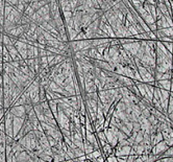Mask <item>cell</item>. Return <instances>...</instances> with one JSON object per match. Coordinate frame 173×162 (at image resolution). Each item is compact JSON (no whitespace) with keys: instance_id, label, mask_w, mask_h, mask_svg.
<instances>
[{"instance_id":"obj_1","label":"cell","mask_w":173,"mask_h":162,"mask_svg":"<svg viewBox=\"0 0 173 162\" xmlns=\"http://www.w3.org/2000/svg\"><path fill=\"white\" fill-rule=\"evenodd\" d=\"M14 46L16 47L17 50H18V52L21 56V58H22L23 60H26L27 59V44L26 43L17 40L15 44H14Z\"/></svg>"},{"instance_id":"obj_2","label":"cell","mask_w":173,"mask_h":162,"mask_svg":"<svg viewBox=\"0 0 173 162\" xmlns=\"http://www.w3.org/2000/svg\"><path fill=\"white\" fill-rule=\"evenodd\" d=\"M7 49V51H9V56H11V58L13 59V61H20V60H23L22 58H21V56L19 54L18 50L16 49V47L14 46V45H7V46H5Z\"/></svg>"},{"instance_id":"obj_3","label":"cell","mask_w":173,"mask_h":162,"mask_svg":"<svg viewBox=\"0 0 173 162\" xmlns=\"http://www.w3.org/2000/svg\"><path fill=\"white\" fill-rule=\"evenodd\" d=\"M166 150H168V145H167L166 141H160L154 145V147L152 149V153L153 155H159L160 153L166 151Z\"/></svg>"},{"instance_id":"obj_4","label":"cell","mask_w":173,"mask_h":162,"mask_svg":"<svg viewBox=\"0 0 173 162\" xmlns=\"http://www.w3.org/2000/svg\"><path fill=\"white\" fill-rule=\"evenodd\" d=\"M2 60H3V63H11L13 61V59L11 58L9 51H7L6 47L4 45H3V48H2Z\"/></svg>"},{"instance_id":"obj_5","label":"cell","mask_w":173,"mask_h":162,"mask_svg":"<svg viewBox=\"0 0 173 162\" xmlns=\"http://www.w3.org/2000/svg\"><path fill=\"white\" fill-rule=\"evenodd\" d=\"M163 137L165 138V140H168L170 138L173 137V130L171 127H168L166 129L163 130Z\"/></svg>"},{"instance_id":"obj_6","label":"cell","mask_w":173,"mask_h":162,"mask_svg":"<svg viewBox=\"0 0 173 162\" xmlns=\"http://www.w3.org/2000/svg\"><path fill=\"white\" fill-rule=\"evenodd\" d=\"M3 72L7 74L14 73V67L11 63H3Z\"/></svg>"},{"instance_id":"obj_7","label":"cell","mask_w":173,"mask_h":162,"mask_svg":"<svg viewBox=\"0 0 173 162\" xmlns=\"http://www.w3.org/2000/svg\"><path fill=\"white\" fill-rule=\"evenodd\" d=\"M67 31H68V39L69 40H74L77 35V31L73 28V27H67Z\"/></svg>"},{"instance_id":"obj_8","label":"cell","mask_w":173,"mask_h":162,"mask_svg":"<svg viewBox=\"0 0 173 162\" xmlns=\"http://www.w3.org/2000/svg\"><path fill=\"white\" fill-rule=\"evenodd\" d=\"M2 45H4V46L13 45V42H12L9 36L7 35V33H3V36H2Z\"/></svg>"},{"instance_id":"obj_9","label":"cell","mask_w":173,"mask_h":162,"mask_svg":"<svg viewBox=\"0 0 173 162\" xmlns=\"http://www.w3.org/2000/svg\"><path fill=\"white\" fill-rule=\"evenodd\" d=\"M35 12H36V11H35V9H33L32 7H31L30 5L28 4V5H27V7H26V9H25V11L23 12V15L28 16V17H30V16L32 15V14L35 13Z\"/></svg>"},{"instance_id":"obj_10","label":"cell","mask_w":173,"mask_h":162,"mask_svg":"<svg viewBox=\"0 0 173 162\" xmlns=\"http://www.w3.org/2000/svg\"><path fill=\"white\" fill-rule=\"evenodd\" d=\"M163 44H164V46L167 48V50L169 51V52L172 53L173 51V43L172 42H162Z\"/></svg>"},{"instance_id":"obj_11","label":"cell","mask_w":173,"mask_h":162,"mask_svg":"<svg viewBox=\"0 0 173 162\" xmlns=\"http://www.w3.org/2000/svg\"><path fill=\"white\" fill-rule=\"evenodd\" d=\"M86 33H84V31H80V33H78L77 35H76L75 39L74 40H86Z\"/></svg>"},{"instance_id":"obj_12","label":"cell","mask_w":173,"mask_h":162,"mask_svg":"<svg viewBox=\"0 0 173 162\" xmlns=\"http://www.w3.org/2000/svg\"><path fill=\"white\" fill-rule=\"evenodd\" d=\"M167 113L168 114H170L171 112L173 111V98L171 97L170 100H169V102H168V108H167Z\"/></svg>"},{"instance_id":"obj_13","label":"cell","mask_w":173,"mask_h":162,"mask_svg":"<svg viewBox=\"0 0 173 162\" xmlns=\"http://www.w3.org/2000/svg\"><path fill=\"white\" fill-rule=\"evenodd\" d=\"M127 158L125 157V156H123V157H118L117 158V161L118 162H126Z\"/></svg>"},{"instance_id":"obj_14","label":"cell","mask_w":173,"mask_h":162,"mask_svg":"<svg viewBox=\"0 0 173 162\" xmlns=\"http://www.w3.org/2000/svg\"><path fill=\"white\" fill-rule=\"evenodd\" d=\"M91 157H95V158L100 157V152H99V151H95V152H94V153L91 155Z\"/></svg>"},{"instance_id":"obj_15","label":"cell","mask_w":173,"mask_h":162,"mask_svg":"<svg viewBox=\"0 0 173 162\" xmlns=\"http://www.w3.org/2000/svg\"><path fill=\"white\" fill-rule=\"evenodd\" d=\"M2 36H3V33L2 31H0V44L2 45Z\"/></svg>"},{"instance_id":"obj_16","label":"cell","mask_w":173,"mask_h":162,"mask_svg":"<svg viewBox=\"0 0 173 162\" xmlns=\"http://www.w3.org/2000/svg\"><path fill=\"white\" fill-rule=\"evenodd\" d=\"M0 71H3V63H0Z\"/></svg>"},{"instance_id":"obj_17","label":"cell","mask_w":173,"mask_h":162,"mask_svg":"<svg viewBox=\"0 0 173 162\" xmlns=\"http://www.w3.org/2000/svg\"><path fill=\"white\" fill-rule=\"evenodd\" d=\"M0 63H3V60H2V54H0Z\"/></svg>"},{"instance_id":"obj_18","label":"cell","mask_w":173,"mask_h":162,"mask_svg":"<svg viewBox=\"0 0 173 162\" xmlns=\"http://www.w3.org/2000/svg\"><path fill=\"white\" fill-rule=\"evenodd\" d=\"M171 17H173V12H172V14H171ZM173 21V20H172Z\"/></svg>"},{"instance_id":"obj_19","label":"cell","mask_w":173,"mask_h":162,"mask_svg":"<svg viewBox=\"0 0 173 162\" xmlns=\"http://www.w3.org/2000/svg\"><path fill=\"white\" fill-rule=\"evenodd\" d=\"M1 74H2V71H0V76H1Z\"/></svg>"}]
</instances>
